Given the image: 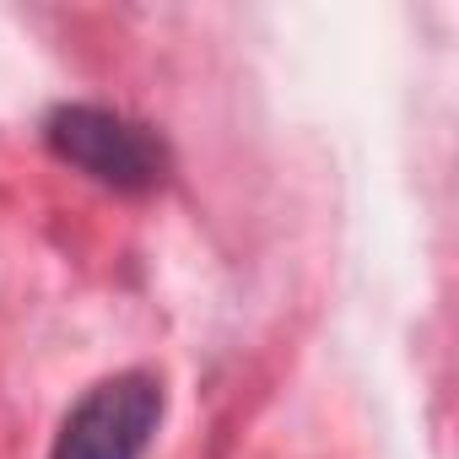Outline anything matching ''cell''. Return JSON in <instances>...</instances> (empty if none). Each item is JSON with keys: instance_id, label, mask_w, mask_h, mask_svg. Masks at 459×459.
<instances>
[{"instance_id": "cell-2", "label": "cell", "mask_w": 459, "mask_h": 459, "mask_svg": "<svg viewBox=\"0 0 459 459\" xmlns=\"http://www.w3.org/2000/svg\"><path fill=\"white\" fill-rule=\"evenodd\" d=\"M157 427H162V384L141 368L114 373L65 411L49 459H146Z\"/></svg>"}, {"instance_id": "cell-1", "label": "cell", "mask_w": 459, "mask_h": 459, "mask_svg": "<svg viewBox=\"0 0 459 459\" xmlns=\"http://www.w3.org/2000/svg\"><path fill=\"white\" fill-rule=\"evenodd\" d=\"M44 146L114 195H152L168 178L162 135L103 103H60L44 119Z\"/></svg>"}]
</instances>
